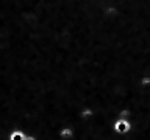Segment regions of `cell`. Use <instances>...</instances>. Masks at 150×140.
I'll use <instances>...</instances> for the list:
<instances>
[{
    "label": "cell",
    "instance_id": "cell-1",
    "mask_svg": "<svg viewBox=\"0 0 150 140\" xmlns=\"http://www.w3.org/2000/svg\"><path fill=\"white\" fill-rule=\"evenodd\" d=\"M112 129H114V132H117V134H127V132H130V129H131V123L127 118H117L114 123H112Z\"/></svg>",
    "mask_w": 150,
    "mask_h": 140
},
{
    "label": "cell",
    "instance_id": "cell-2",
    "mask_svg": "<svg viewBox=\"0 0 150 140\" xmlns=\"http://www.w3.org/2000/svg\"><path fill=\"white\" fill-rule=\"evenodd\" d=\"M25 132L22 129H13L8 135V140H25Z\"/></svg>",
    "mask_w": 150,
    "mask_h": 140
},
{
    "label": "cell",
    "instance_id": "cell-3",
    "mask_svg": "<svg viewBox=\"0 0 150 140\" xmlns=\"http://www.w3.org/2000/svg\"><path fill=\"white\" fill-rule=\"evenodd\" d=\"M74 135H75V132H74L72 128H61L59 129V137L61 139H74Z\"/></svg>",
    "mask_w": 150,
    "mask_h": 140
},
{
    "label": "cell",
    "instance_id": "cell-4",
    "mask_svg": "<svg viewBox=\"0 0 150 140\" xmlns=\"http://www.w3.org/2000/svg\"><path fill=\"white\" fill-rule=\"evenodd\" d=\"M91 115H92V111L91 109H84L81 112V118H86V117H91Z\"/></svg>",
    "mask_w": 150,
    "mask_h": 140
},
{
    "label": "cell",
    "instance_id": "cell-5",
    "mask_svg": "<svg viewBox=\"0 0 150 140\" xmlns=\"http://www.w3.org/2000/svg\"><path fill=\"white\" fill-rule=\"evenodd\" d=\"M142 84H144V86H149V84H150V79H149V78H144V79H142Z\"/></svg>",
    "mask_w": 150,
    "mask_h": 140
}]
</instances>
